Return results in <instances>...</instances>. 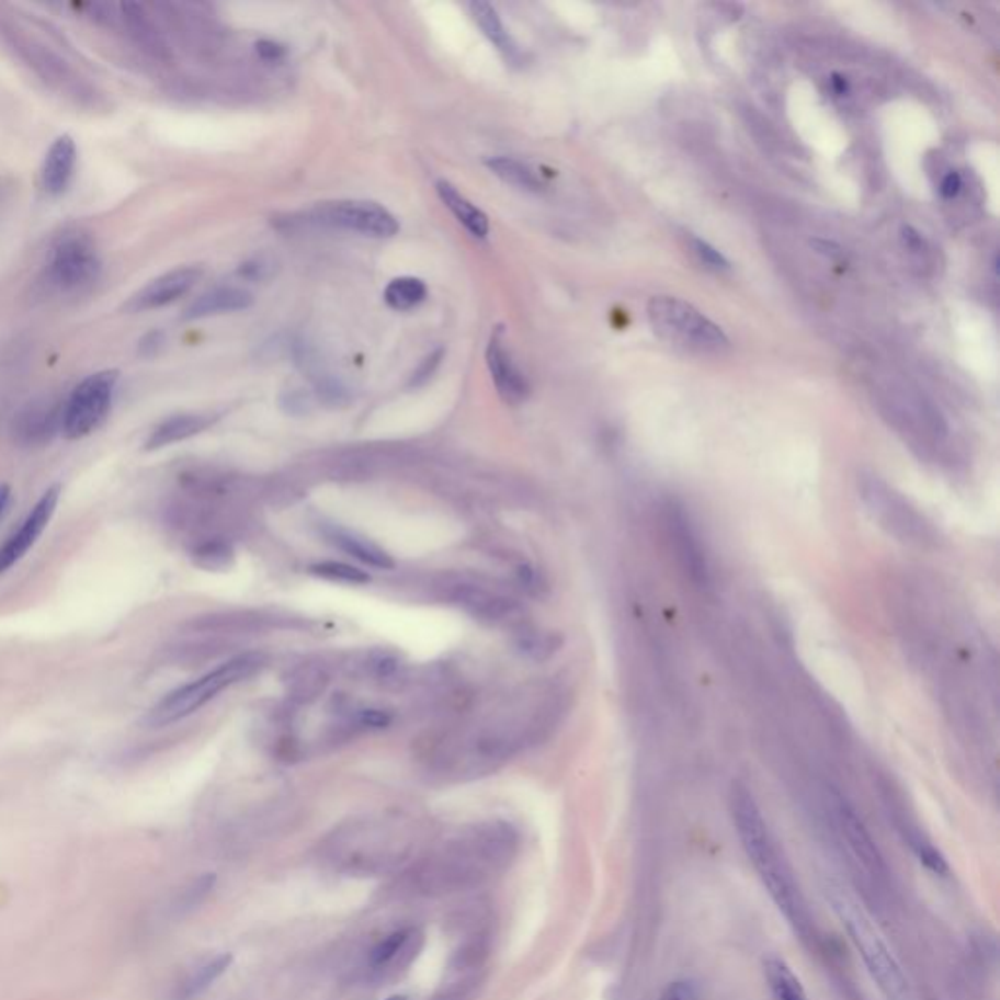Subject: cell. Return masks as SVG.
<instances>
[{"mask_svg": "<svg viewBox=\"0 0 1000 1000\" xmlns=\"http://www.w3.org/2000/svg\"><path fill=\"white\" fill-rule=\"evenodd\" d=\"M729 809L742 852L759 875L764 891L776 905L777 911L784 914L795 934H799L802 940H811L815 927L804 891L749 787L739 782L732 784Z\"/></svg>", "mask_w": 1000, "mask_h": 1000, "instance_id": "obj_1", "label": "cell"}, {"mask_svg": "<svg viewBox=\"0 0 1000 1000\" xmlns=\"http://www.w3.org/2000/svg\"><path fill=\"white\" fill-rule=\"evenodd\" d=\"M516 849V837L507 825H482L444 844L420 867L419 884L427 891L464 889L489 879L507 866Z\"/></svg>", "mask_w": 1000, "mask_h": 1000, "instance_id": "obj_2", "label": "cell"}, {"mask_svg": "<svg viewBox=\"0 0 1000 1000\" xmlns=\"http://www.w3.org/2000/svg\"><path fill=\"white\" fill-rule=\"evenodd\" d=\"M827 897L839 917L840 924L849 934L850 944L866 967L870 979L885 1000H911L909 981L902 974L901 964L895 957L884 934L877 929L872 914L864 905L850 894L846 887L832 884Z\"/></svg>", "mask_w": 1000, "mask_h": 1000, "instance_id": "obj_3", "label": "cell"}, {"mask_svg": "<svg viewBox=\"0 0 1000 1000\" xmlns=\"http://www.w3.org/2000/svg\"><path fill=\"white\" fill-rule=\"evenodd\" d=\"M264 667V657L260 652H242L229 661L221 662L219 667L206 672L204 677L188 682L184 686L172 690L162 697L151 712L145 715L144 724L151 729H161L167 725L177 724L186 719L188 715L196 714L197 709L209 704L214 697L219 696L227 688L239 684L242 680L250 679Z\"/></svg>", "mask_w": 1000, "mask_h": 1000, "instance_id": "obj_4", "label": "cell"}, {"mask_svg": "<svg viewBox=\"0 0 1000 1000\" xmlns=\"http://www.w3.org/2000/svg\"><path fill=\"white\" fill-rule=\"evenodd\" d=\"M857 497L870 519L897 542L914 547H932L940 542L936 526L927 519V514L879 475H860Z\"/></svg>", "mask_w": 1000, "mask_h": 1000, "instance_id": "obj_5", "label": "cell"}, {"mask_svg": "<svg viewBox=\"0 0 1000 1000\" xmlns=\"http://www.w3.org/2000/svg\"><path fill=\"white\" fill-rule=\"evenodd\" d=\"M652 331L674 346L697 354H724L729 339L694 305L670 295H655L647 305Z\"/></svg>", "mask_w": 1000, "mask_h": 1000, "instance_id": "obj_6", "label": "cell"}, {"mask_svg": "<svg viewBox=\"0 0 1000 1000\" xmlns=\"http://www.w3.org/2000/svg\"><path fill=\"white\" fill-rule=\"evenodd\" d=\"M117 370H104L84 377L63 401L61 434L67 440L87 438L106 422L116 397Z\"/></svg>", "mask_w": 1000, "mask_h": 1000, "instance_id": "obj_7", "label": "cell"}, {"mask_svg": "<svg viewBox=\"0 0 1000 1000\" xmlns=\"http://www.w3.org/2000/svg\"><path fill=\"white\" fill-rule=\"evenodd\" d=\"M102 262L90 237L82 232H65L52 247L45 276L49 286L63 294H75L92 286L100 276Z\"/></svg>", "mask_w": 1000, "mask_h": 1000, "instance_id": "obj_8", "label": "cell"}, {"mask_svg": "<svg viewBox=\"0 0 1000 1000\" xmlns=\"http://www.w3.org/2000/svg\"><path fill=\"white\" fill-rule=\"evenodd\" d=\"M384 832L385 829L364 827L346 834V839L334 840L332 862L346 874L377 875L394 870L405 862L409 844L391 840Z\"/></svg>", "mask_w": 1000, "mask_h": 1000, "instance_id": "obj_9", "label": "cell"}, {"mask_svg": "<svg viewBox=\"0 0 1000 1000\" xmlns=\"http://www.w3.org/2000/svg\"><path fill=\"white\" fill-rule=\"evenodd\" d=\"M829 807H831L832 821H834L840 840L849 850L850 860L856 866L857 872H862L867 884L874 885V887L885 885L887 866H885L884 856L856 809L839 792H831L829 795Z\"/></svg>", "mask_w": 1000, "mask_h": 1000, "instance_id": "obj_10", "label": "cell"}, {"mask_svg": "<svg viewBox=\"0 0 1000 1000\" xmlns=\"http://www.w3.org/2000/svg\"><path fill=\"white\" fill-rule=\"evenodd\" d=\"M309 221L342 231L387 239L399 232V221L389 209L364 200L325 202L309 212Z\"/></svg>", "mask_w": 1000, "mask_h": 1000, "instance_id": "obj_11", "label": "cell"}, {"mask_svg": "<svg viewBox=\"0 0 1000 1000\" xmlns=\"http://www.w3.org/2000/svg\"><path fill=\"white\" fill-rule=\"evenodd\" d=\"M662 522L680 569L688 581L704 589L712 581V569L692 514L679 499H669L662 507Z\"/></svg>", "mask_w": 1000, "mask_h": 1000, "instance_id": "obj_12", "label": "cell"}, {"mask_svg": "<svg viewBox=\"0 0 1000 1000\" xmlns=\"http://www.w3.org/2000/svg\"><path fill=\"white\" fill-rule=\"evenodd\" d=\"M61 485H52L45 489L44 495L37 499L36 504L27 512L26 519L14 530L7 542L0 545V575L10 571L16 562L26 557L27 552L37 544L49 522L55 516V510L61 500Z\"/></svg>", "mask_w": 1000, "mask_h": 1000, "instance_id": "obj_13", "label": "cell"}, {"mask_svg": "<svg viewBox=\"0 0 1000 1000\" xmlns=\"http://www.w3.org/2000/svg\"><path fill=\"white\" fill-rule=\"evenodd\" d=\"M63 402L37 399L26 405L12 422V434L22 447L49 444L61 434Z\"/></svg>", "mask_w": 1000, "mask_h": 1000, "instance_id": "obj_14", "label": "cell"}, {"mask_svg": "<svg viewBox=\"0 0 1000 1000\" xmlns=\"http://www.w3.org/2000/svg\"><path fill=\"white\" fill-rule=\"evenodd\" d=\"M200 277H202V270L194 269V266L170 270L167 274L155 277L144 289H139L127 302L125 309L134 312L151 311V309L170 305L180 299L182 295L190 294L192 287L200 282Z\"/></svg>", "mask_w": 1000, "mask_h": 1000, "instance_id": "obj_15", "label": "cell"}, {"mask_svg": "<svg viewBox=\"0 0 1000 1000\" xmlns=\"http://www.w3.org/2000/svg\"><path fill=\"white\" fill-rule=\"evenodd\" d=\"M487 366L491 372L492 382L497 387L500 399L509 405H520L530 395V384L526 375L520 370L519 364L507 349L500 334H495L487 346Z\"/></svg>", "mask_w": 1000, "mask_h": 1000, "instance_id": "obj_16", "label": "cell"}, {"mask_svg": "<svg viewBox=\"0 0 1000 1000\" xmlns=\"http://www.w3.org/2000/svg\"><path fill=\"white\" fill-rule=\"evenodd\" d=\"M77 144L71 135L57 137L49 151L45 152L44 167H42V186L49 196H63L75 179L77 169Z\"/></svg>", "mask_w": 1000, "mask_h": 1000, "instance_id": "obj_17", "label": "cell"}, {"mask_svg": "<svg viewBox=\"0 0 1000 1000\" xmlns=\"http://www.w3.org/2000/svg\"><path fill=\"white\" fill-rule=\"evenodd\" d=\"M321 532L329 544L334 545L337 549L344 552L350 557H354L357 561L364 562V565H370L374 569H384V571H389V569L395 567L394 557L387 554L384 547H379L372 539L357 534L354 530H346V527L337 526V524H325L321 527Z\"/></svg>", "mask_w": 1000, "mask_h": 1000, "instance_id": "obj_18", "label": "cell"}, {"mask_svg": "<svg viewBox=\"0 0 1000 1000\" xmlns=\"http://www.w3.org/2000/svg\"><path fill=\"white\" fill-rule=\"evenodd\" d=\"M420 942H422V936H420L419 930H395L372 950L370 964L377 971H391V969L405 967L417 957Z\"/></svg>", "mask_w": 1000, "mask_h": 1000, "instance_id": "obj_19", "label": "cell"}, {"mask_svg": "<svg viewBox=\"0 0 1000 1000\" xmlns=\"http://www.w3.org/2000/svg\"><path fill=\"white\" fill-rule=\"evenodd\" d=\"M214 424V419L207 414H196V412H184V414H174L169 419L161 420L151 434L145 440V450L155 452L162 447L172 446L184 442L188 438L202 434L204 430Z\"/></svg>", "mask_w": 1000, "mask_h": 1000, "instance_id": "obj_20", "label": "cell"}, {"mask_svg": "<svg viewBox=\"0 0 1000 1000\" xmlns=\"http://www.w3.org/2000/svg\"><path fill=\"white\" fill-rule=\"evenodd\" d=\"M120 10H122L125 27H127L129 36L134 37L135 44L155 59H167L169 45L164 42L159 27L155 26V22L145 12L144 7L137 2H124V4H120Z\"/></svg>", "mask_w": 1000, "mask_h": 1000, "instance_id": "obj_21", "label": "cell"}, {"mask_svg": "<svg viewBox=\"0 0 1000 1000\" xmlns=\"http://www.w3.org/2000/svg\"><path fill=\"white\" fill-rule=\"evenodd\" d=\"M250 305H252V295L247 289L214 287L188 305L184 319L194 321V319H204V317L221 315V312L245 311V309H249Z\"/></svg>", "mask_w": 1000, "mask_h": 1000, "instance_id": "obj_22", "label": "cell"}, {"mask_svg": "<svg viewBox=\"0 0 1000 1000\" xmlns=\"http://www.w3.org/2000/svg\"><path fill=\"white\" fill-rule=\"evenodd\" d=\"M436 192L438 197L442 200V204L454 214L457 221L464 225L465 229L471 232L474 237L485 239L489 235V229H491L489 217L479 207L471 204L454 184H450L447 180H438Z\"/></svg>", "mask_w": 1000, "mask_h": 1000, "instance_id": "obj_23", "label": "cell"}, {"mask_svg": "<svg viewBox=\"0 0 1000 1000\" xmlns=\"http://www.w3.org/2000/svg\"><path fill=\"white\" fill-rule=\"evenodd\" d=\"M454 600L469 614H474L479 620H489V622L504 620V616H509L510 610H512V602L509 599H502L499 594L479 589V587H459L454 594Z\"/></svg>", "mask_w": 1000, "mask_h": 1000, "instance_id": "obj_24", "label": "cell"}, {"mask_svg": "<svg viewBox=\"0 0 1000 1000\" xmlns=\"http://www.w3.org/2000/svg\"><path fill=\"white\" fill-rule=\"evenodd\" d=\"M469 12L474 16L475 24L481 27L485 37L491 42L500 54L504 55L509 61H514L519 57V47L509 34L507 26L502 24L497 9L489 2H471Z\"/></svg>", "mask_w": 1000, "mask_h": 1000, "instance_id": "obj_25", "label": "cell"}, {"mask_svg": "<svg viewBox=\"0 0 1000 1000\" xmlns=\"http://www.w3.org/2000/svg\"><path fill=\"white\" fill-rule=\"evenodd\" d=\"M764 979L772 1000H807L804 985L782 957L764 959Z\"/></svg>", "mask_w": 1000, "mask_h": 1000, "instance_id": "obj_26", "label": "cell"}, {"mask_svg": "<svg viewBox=\"0 0 1000 1000\" xmlns=\"http://www.w3.org/2000/svg\"><path fill=\"white\" fill-rule=\"evenodd\" d=\"M899 827H901L899 831L902 832V839L909 842V846L914 852V856L919 857L922 866L927 867L932 874L942 875V877L950 874L946 857L942 856V852L936 849V844L932 840L927 839L924 832H920L919 827H914L905 815H901Z\"/></svg>", "mask_w": 1000, "mask_h": 1000, "instance_id": "obj_27", "label": "cell"}, {"mask_svg": "<svg viewBox=\"0 0 1000 1000\" xmlns=\"http://www.w3.org/2000/svg\"><path fill=\"white\" fill-rule=\"evenodd\" d=\"M487 167L502 182L524 190V192H542L545 188L544 182L534 170L512 157H495L491 161H487Z\"/></svg>", "mask_w": 1000, "mask_h": 1000, "instance_id": "obj_28", "label": "cell"}, {"mask_svg": "<svg viewBox=\"0 0 1000 1000\" xmlns=\"http://www.w3.org/2000/svg\"><path fill=\"white\" fill-rule=\"evenodd\" d=\"M427 284L420 277L401 276L391 280L385 287V304L395 311H411L427 299Z\"/></svg>", "mask_w": 1000, "mask_h": 1000, "instance_id": "obj_29", "label": "cell"}, {"mask_svg": "<svg viewBox=\"0 0 1000 1000\" xmlns=\"http://www.w3.org/2000/svg\"><path fill=\"white\" fill-rule=\"evenodd\" d=\"M232 964L231 954H224V956L214 957L209 959L207 964L200 965L194 974L188 977L186 981L180 985L179 989V999L180 1000H192L200 997L202 992L209 989L212 982L217 981L221 975L229 969V965Z\"/></svg>", "mask_w": 1000, "mask_h": 1000, "instance_id": "obj_30", "label": "cell"}, {"mask_svg": "<svg viewBox=\"0 0 1000 1000\" xmlns=\"http://www.w3.org/2000/svg\"><path fill=\"white\" fill-rule=\"evenodd\" d=\"M232 559H235V554H232L231 545L219 537L204 539L194 545V549H192V561L206 571H224L231 565Z\"/></svg>", "mask_w": 1000, "mask_h": 1000, "instance_id": "obj_31", "label": "cell"}, {"mask_svg": "<svg viewBox=\"0 0 1000 1000\" xmlns=\"http://www.w3.org/2000/svg\"><path fill=\"white\" fill-rule=\"evenodd\" d=\"M311 575L321 577L325 581L342 582V584H367L372 577L364 569L340 561H321L311 565Z\"/></svg>", "mask_w": 1000, "mask_h": 1000, "instance_id": "obj_32", "label": "cell"}, {"mask_svg": "<svg viewBox=\"0 0 1000 1000\" xmlns=\"http://www.w3.org/2000/svg\"><path fill=\"white\" fill-rule=\"evenodd\" d=\"M559 639L552 634H544V632H524L520 635L519 639V649L522 655H526L530 659H536V661H544L549 655H554L559 647Z\"/></svg>", "mask_w": 1000, "mask_h": 1000, "instance_id": "obj_33", "label": "cell"}, {"mask_svg": "<svg viewBox=\"0 0 1000 1000\" xmlns=\"http://www.w3.org/2000/svg\"><path fill=\"white\" fill-rule=\"evenodd\" d=\"M686 242L692 254L696 257L706 269L714 270V272H727L731 270V264L729 260L725 259L724 254L719 250L714 249L709 242L704 241V239H697L694 235H686Z\"/></svg>", "mask_w": 1000, "mask_h": 1000, "instance_id": "obj_34", "label": "cell"}, {"mask_svg": "<svg viewBox=\"0 0 1000 1000\" xmlns=\"http://www.w3.org/2000/svg\"><path fill=\"white\" fill-rule=\"evenodd\" d=\"M214 884L215 875L206 874L202 875V877H197L196 882L190 885L186 891L182 894V897H180V911H190V909H194L196 905L204 901L207 895H209V891L214 889Z\"/></svg>", "mask_w": 1000, "mask_h": 1000, "instance_id": "obj_35", "label": "cell"}, {"mask_svg": "<svg viewBox=\"0 0 1000 1000\" xmlns=\"http://www.w3.org/2000/svg\"><path fill=\"white\" fill-rule=\"evenodd\" d=\"M442 357H444V349L434 350V352H430L429 356L422 357L419 366L409 377V387L419 389L422 385L429 384L432 375L436 374L438 366L442 364Z\"/></svg>", "mask_w": 1000, "mask_h": 1000, "instance_id": "obj_36", "label": "cell"}, {"mask_svg": "<svg viewBox=\"0 0 1000 1000\" xmlns=\"http://www.w3.org/2000/svg\"><path fill=\"white\" fill-rule=\"evenodd\" d=\"M657 1000H700V987L692 979H677L662 989Z\"/></svg>", "mask_w": 1000, "mask_h": 1000, "instance_id": "obj_37", "label": "cell"}, {"mask_svg": "<svg viewBox=\"0 0 1000 1000\" xmlns=\"http://www.w3.org/2000/svg\"><path fill=\"white\" fill-rule=\"evenodd\" d=\"M272 272H274V264L264 259V257L249 260V262L241 264V269H239V274L242 277H247V280H266Z\"/></svg>", "mask_w": 1000, "mask_h": 1000, "instance_id": "obj_38", "label": "cell"}, {"mask_svg": "<svg viewBox=\"0 0 1000 1000\" xmlns=\"http://www.w3.org/2000/svg\"><path fill=\"white\" fill-rule=\"evenodd\" d=\"M309 405H311V399H309V395L302 391V389L287 391V394L282 397V407H284L287 412H292V414H304V412L309 411Z\"/></svg>", "mask_w": 1000, "mask_h": 1000, "instance_id": "obj_39", "label": "cell"}, {"mask_svg": "<svg viewBox=\"0 0 1000 1000\" xmlns=\"http://www.w3.org/2000/svg\"><path fill=\"white\" fill-rule=\"evenodd\" d=\"M162 344H164V334L161 331H152L145 334L144 340L139 342V352L147 357L155 356L162 349Z\"/></svg>", "mask_w": 1000, "mask_h": 1000, "instance_id": "obj_40", "label": "cell"}, {"mask_svg": "<svg viewBox=\"0 0 1000 1000\" xmlns=\"http://www.w3.org/2000/svg\"><path fill=\"white\" fill-rule=\"evenodd\" d=\"M962 186H964V184H962L959 172H954V170H952V172H947L944 180H942V184H940V194L944 197H956L957 194H959Z\"/></svg>", "mask_w": 1000, "mask_h": 1000, "instance_id": "obj_41", "label": "cell"}, {"mask_svg": "<svg viewBox=\"0 0 1000 1000\" xmlns=\"http://www.w3.org/2000/svg\"><path fill=\"white\" fill-rule=\"evenodd\" d=\"M257 52H259L260 57H262L264 61H277V59H282L284 54H286V49H284L282 45L269 42V39L259 42V44H257Z\"/></svg>", "mask_w": 1000, "mask_h": 1000, "instance_id": "obj_42", "label": "cell"}, {"mask_svg": "<svg viewBox=\"0 0 1000 1000\" xmlns=\"http://www.w3.org/2000/svg\"><path fill=\"white\" fill-rule=\"evenodd\" d=\"M901 239L902 245H905V249L911 250V252H922V249H924V241H922L920 232L914 231V229H912V227H909V225H907V227H902Z\"/></svg>", "mask_w": 1000, "mask_h": 1000, "instance_id": "obj_43", "label": "cell"}, {"mask_svg": "<svg viewBox=\"0 0 1000 1000\" xmlns=\"http://www.w3.org/2000/svg\"><path fill=\"white\" fill-rule=\"evenodd\" d=\"M10 504H12V489L7 482L0 485V519H4V514L9 512Z\"/></svg>", "mask_w": 1000, "mask_h": 1000, "instance_id": "obj_44", "label": "cell"}, {"mask_svg": "<svg viewBox=\"0 0 1000 1000\" xmlns=\"http://www.w3.org/2000/svg\"><path fill=\"white\" fill-rule=\"evenodd\" d=\"M811 245L815 247V249L819 250V252L827 254V257H832V259H834V257H839L840 254V247L832 245V242L819 241V239H817V241H813Z\"/></svg>", "mask_w": 1000, "mask_h": 1000, "instance_id": "obj_45", "label": "cell"}, {"mask_svg": "<svg viewBox=\"0 0 1000 1000\" xmlns=\"http://www.w3.org/2000/svg\"><path fill=\"white\" fill-rule=\"evenodd\" d=\"M831 89L837 96H844L849 92V81L842 75H832Z\"/></svg>", "mask_w": 1000, "mask_h": 1000, "instance_id": "obj_46", "label": "cell"}, {"mask_svg": "<svg viewBox=\"0 0 1000 1000\" xmlns=\"http://www.w3.org/2000/svg\"><path fill=\"white\" fill-rule=\"evenodd\" d=\"M385 1000H409V999H407V997H405V995H395V997H389V999H385Z\"/></svg>", "mask_w": 1000, "mask_h": 1000, "instance_id": "obj_47", "label": "cell"}]
</instances>
